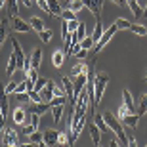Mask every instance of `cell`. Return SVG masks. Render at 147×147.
<instances>
[{
  "label": "cell",
  "mask_w": 147,
  "mask_h": 147,
  "mask_svg": "<svg viewBox=\"0 0 147 147\" xmlns=\"http://www.w3.org/2000/svg\"><path fill=\"white\" fill-rule=\"evenodd\" d=\"M107 82H109V75H105V73H96L94 76V98H92V107L96 109L101 101V96L105 92V86H107Z\"/></svg>",
  "instance_id": "1"
},
{
  "label": "cell",
  "mask_w": 147,
  "mask_h": 147,
  "mask_svg": "<svg viewBox=\"0 0 147 147\" xmlns=\"http://www.w3.org/2000/svg\"><path fill=\"white\" fill-rule=\"evenodd\" d=\"M103 119H105V124L109 126V130H113L115 134H117V138H119L122 143H126V130H124V126H122V122H120L111 111H105Z\"/></svg>",
  "instance_id": "2"
},
{
  "label": "cell",
  "mask_w": 147,
  "mask_h": 147,
  "mask_svg": "<svg viewBox=\"0 0 147 147\" xmlns=\"http://www.w3.org/2000/svg\"><path fill=\"white\" fill-rule=\"evenodd\" d=\"M117 31H119V27H117V23H113V25H111L109 29H105L103 36L99 38L98 42H96V46H94V48H92V55L99 54V52H101V48H105V44H107V42H109V40H111V38H113V34L117 33Z\"/></svg>",
  "instance_id": "3"
},
{
  "label": "cell",
  "mask_w": 147,
  "mask_h": 147,
  "mask_svg": "<svg viewBox=\"0 0 147 147\" xmlns=\"http://www.w3.org/2000/svg\"><path fill=\"white\" fill-rule=\"evenodd\" d=\"M2 143L4 147H19V138H17V132L10 126H6L2 130Z\"/></svg>",
  "instance_id": "4"
},
{
  "label": "cell",
  "mask_w": 147,
  "mask_h": 147,
  "mask_svg": "<svg viewBox=\"0 0 147 147\" xmlns=\"http://www.w3.org/2000/svg\"><path fill=\"white\" fill-rule=\"evenodd\" d=\"M82 4H84V8H88V10L92 11L96 19H101V10H103V0H82Z\"/></svg>",
  "instance_id": "5"
},
{
  "label": "cell",
  "mask_w": 147,
  "mask_h": 147,
  "mask_svg": "<svg viewBox=\"0 0 147 147\" xmlns=\"http://www.w3.org/2000/svg\"><path fill=\"white\" fill-rule=\"evenodd\" d=\"M10 42H11V46H13V55H16V59H17V71H23V65H25V57H27V55L23 54L21 46H19V42H17L16 38H11V36H10Z\"/></svg>",
  "instance_id": "6"
},
{
  "label": "cell",
  "mask_w": 147,
  "mask_h": 147,
  "mask_svg": "<svg viewBox=\"0 0 147 147\" xmlns=\"http://www.w3.org/2000/svg\"><path fill=\"white\" fill-rule=\"evenodd\" d=\"M54 88H55V82L54 80H50L48 84H46V88H44L42 92H40V96H42V101L44 103H50V101H52V99H54Z\"/></svg>",
  "instance_id": "7"
},
{
  "label": "cell",
  "mask_w": 147,
  "mask_h": 147,
  "mask_svg": "<svg viewBox=\"0 0 147 147\" xmlns=\"http://www.w3.org/2000/svg\"><path fill=\"white\" fill-rule=\"evenodd\" d=\"M11 21H13V29H16L17 33H29V31L33 29L31 25H29V23H25L21 17H17V16H16V17H11Z\"/></svg>",
  "instance_id": "8"
},
{
  "label": "cell",
  "mask_w": 147,
  "mask_h": 147,
  "mask_svg": "<svg viewBox=\"0 0 147 147\" xmlns=\"http://www.w3.org/2000/svg\"><path fill=\"white\" fill-rule=\"evenodd\" d=\"M88 128H90V138H92L94 145L99 147V145H101V130H99V128H98L96 124H94V122H92L90 126H88Z\"/></svg>",
  "instance_id": "9"
},
{
  "label": "cell",
  "mask_w": 147,
  "mask_h": 147,
  "mask_svg": "<svg viewBox=\"0 0 147 147\" xmlns=\"http://www.w3.org/2000/svg\"><path fill=\"white\" fill-rule=\"evenodd\" d=\"M126 6L130 8V11L134 13V17H143V8L140 6L138 0H126Z\"/></svg>",
  "instance_id": "10"
},
{
  "label": "cell",
  "mask_w": 147,
  "mask_h": 147,
  "mask_svg": "<svg viewBox=\"0 0 147 147\" xmlns=\"http://www.w3.org/2000/svg\"><path fill=\"white\" fill-rule=\"evenodd\" d=\"M90 69L92 67H88L84 61H80V63H76L75 67L71 69V76H80V75H86V73H90Z\"/></svg>",
  "instance_id": "11"
},
{
  "label": "cell",
  "mask_w": 147,
  "mask_h": 147,
  "mask_svg": "<svg viewBox=\"0 0 147 147\" xmlns=\"http://www.w3.org/2000/svg\"><path fill=\"white\" fill-rule=\"evenodd\" d=\"M57 136H59V132H55V130H46L44 132V143L46 145H54V143H57Z\"/></svg>",
  "instance_id": "12"
},
{
  "label": "cell",
  "mask_w": 147,
  "mask_h": 147,
  "mask_svg": "<svg viewBox=\"0 0 147 147\" xmlns=\"http://www.w3.org/2000/svg\"><path fill=\"white\" fill-rule=\"evenodd\" d=\"M122 99H124V105L130 109V113H134V109H136V101H134V98H132L130 90H122Z\"/></svg>",
  "instance_id": "13"
},
{
  "label": "cell",
  "mask_w": 147,
  "mask_h": 147,
  "mask_svg": "<svg viewBox=\"0 0 147 147\" xmlns=\"http://www.w3.org/2000/svg\"><path fill=\"white\" fill-rule=\"evenodd\" d=\"M63 59H65V52H63V50H54V54H52V63H54V67H61L63 65Z\"/></svg>",
  "instance_id": "14"
},
{
  "label": "cell",
  "mask_w": 147,
  "mask_h": 147,
  "mask_svg": "<svg viewBox=\"0 0 147 147\" xmlns=\"http://www.w3.org/2000/svg\"><path fill=\"white\" fill-rule=\"evenodd\" d=\"M105 33V27H103V23H101V19H96V27H94V33H92V38L98 42L99 38L103 36Z\"/></svg>",
  "instance_id": "15"
},
{
  "label": "cell",
  "mask_w": 147,
  "mask_h": 147,
  "mask_svg": "<svg viewBox=\"0 0 147 147\" xmlns=\"http://www.w3.org/2000/svg\"><path fill=\"white\" fill-rule=\"evenodd\" d=\"M52 109V105L50 103H34L33 107H31V111L29 113H34V115H44L46 111Z\"/></svg>",
  "instance_id": "16"
},
{
  "label": "cell",
  "mask_w": 147,
  "mask_h": 147,
  "mask_svg": "<svg viewBox=\"0 0 147 147\" xmlns=\"http://www.w3.org/2000/svg\"><path fill=\"white\" fill-rule=\"evenodd\" d=\"M29 25H31V27H33V31H36L38 34H40V33L44 31V29H46V27H44V21L40 19V17H31Z\"/></svg>",
  "instance_id": "17"
},
{
  "label": "cell",
  "mask_w": 147,
  "mask_h": 147,
  "mask_svg": "<svg viewBox=\"0 0 147 147\" xmlns=\"http://www.w3.org/2000/svg\"><path fill=\"white\" fill-rule=\"evenodd\" d=\"M31 63H33V69H38L40 67V63H42V50L36 48L33 52V55H31Z\"/></svg>",
  "instance_id": "18"
},
{
  "label": "cell",
  "mask_w": 147,
  "mask_h": 147,
  "mask_svg": "<svg viewBox=\"0 0 147 147\" xmlns=\"http://www.w3.org/2000/svg\"><path fill=\"white\" fill-rule=\"evenodd\" d=\"M16 71H17V59L13 54H10V59H8V65H6V73H8V76H11Z\"/></svg>",
  "instance_id": "19"
},
{
  "label": "cell",
  "mask_w": 147,
  "mask_h": 147,
  "mask_svg": "<svg viewBox=\"0 0 147 147\" xmlns=\"http://www.w3.org/2000/svg\"><path fill=\"white\" fill-rule=\"evenodd\" d=\"M6 38H8V17L0 21V46L6 42Z\"/></svg>",
  "instance_id": "20"
},
{
  "label": "cell",
  "mask_w": 147,
  "mask_h": 147,
  "mask_svg": "<svg viewBox=\"0 0 147 147\" xmlns=\"http://www.w3.org/2000/svg\"><path fill=\"white\" fill-rule=\"evenodd\" d=\"M94 124H96V126L99 128V130H101V134L109 130V126L105 124V119H103V117H101L99 113H96V115H94Z\"/></svg>",
  "instance_id": "21"
},
{
  "label": "cell",
  "mask_w": 147,
  "mask_h": 147,
  "mask_svg": "<svg viewBox=\"0 0 147 147\" xmlns=\"http://www.w3.org/2000/svg\"><path fill=\"white\" fill-rule=\"evenodd\" d=\"M122 122H124V124L128 126V128H132V130H134V128L138 126V122H140V117H138L136 113H130L124 120H122Z\"/></svg>",
  "instance_id": "22"
},
{
  "label": "cell",
  "mask_w": 147,
  "mask_h": 147,
  "mask_svg": "<svg viewBox=\"0 0 147 147\" xmlns=\"http://www.w3.org/2000/svg\"><path fill=\"white\" fill-rule=\"evenodd\" d=\"M13 122L16 124H25V109L23 107H17L16 111H13Z\"/></svg>",
  "instance_id": "23"
},
{
  "label": "cell",
  "mask_w": 147,
  "mask_h": 147,
  "mask_svg": "<svg viewBox=\"0 0 147 147\" xmlns=\"http://www.w3.org/2000/svg\"><path fill=\"white\" fill-rule=\"evenodd\" d=\"M82 8H84V4H82V0H67V10L71 11H80Z\"/></svg>",
  "instance_id": "24"
},
{
  "label": "cell",
  "mask_w": 147,
  "mask_h": 147,
  "mask_svg": "<svg viewBox=\"0 0 147 147\" xmlns=\"http://www.w3.org/2000/svg\"><path fill=\"white\" fill-rule=\"evenodd\" d=\"M147 113V94H143L142 99H140V105H138V117H143Z\"/></svg>",
  "instance_id": "25"
},
{
  "label": "cell",
  "mask_w": 147,
  "mask_h": 147,
  "mask_svg": "<svg viewBox=\"0 0 147 147\" xmlns=\"http://www.w3.org/2000/svg\"><path fill=\"white\" fill-rule=\"evenodd\" d=\"M61 117H63V105H55V107H52V119H54L55 124L61 120Z\"/></svg>",
  "instance_id": "26"
},
{
  "label": "cell",
  "mask_w": 147,
  "mask_h": 147,
  "mask_svg": "<svg viewBox=\"0 0 147 147\" xmlns=\"http://www.w3.org/2000/svg\"><path fill=\"white\" fill-rule=\"evenodd\" d=\"M48 82H50V78H44V76H38V80L34 82V88H33V90H34V92H38V94H40V92L44 90V88H46V84H48Z\"/></svg>",
  "instance_id": "27"
},
{
  "label": "cell",
  "mask_w": 147,
  "mask_h": 147,
  "mask_svg": "<svg viewBox=\"0 0 147 147\" xmlns=\"http://www.w3.org/2000/svg\"><path fill=\"white\" fill-rule=\"evenodd\" d=\"M130 31L134 34H138V36H145V33H147V29L143 27V25H140V23H132V25H130Z\"/></svg>",
  "instance_id": "28"
},
{
  "label": "cell",
  "mask_w": 147,
  "mask_h": 147,
  "mask_svg": "<svg viewBox=\"0 0 147 147\" xmlns=\"http://www.w3.org/2000/svg\"><path fill=\"white\" fill-rule=\"evenodd\" d=\"M80 46H82V50H86V52H92V48L96 46V40H94L92 36H86L84 40L80 42Z\"/></svg>",
  "instance_id": "29"
},
{
  "label": "cell",
  "mask_w": 147,
  "mask_h": 147,
  "mask_svg": "<svg viewBox=\"0 0 147 147\" xmlns=\"http://www.w3.org/2000/svg\"><path fill=\"white\" fill-rule=\"evenodd\" d=\"M128 115H130V109H128V107H126L124 103H122V105L119 107V109H117V119H119V120H124L126 117H128Z\"/></svg>",
  "instance_id": "30"
},
{
  "label": "cell",
  "mask_w": 147,
  "mask_h": 147,
  "mask_svg": "<svg viewBox=\"0 0 147 147\" xmlns=\"http://www.w3.org/2000/svg\"><path fill=\"white\" fill-rule=\"evenodd\" d=\"M31 143H34V145H38V143H42L44 142V132H34V134H31Z\"/></svg>",
  "instance_id": "31"
},
{
  "label": "cell",
  "mask_w": 147,
  "mask_h": 147,
  "mask_svg": "<svg viewBox=\"0 0 147 147\" xmlns=\"http://www.w3.org/2000/svg\"><path fill=\"white\" fill-rule=\"evenodd\" d=\"M76 13H75V11H71V10H63V11H61V19H63V21H67V23H69V21H73V19H76Z\"/></svg>",
  "instance_id": "32"
},
{
  "label": "cell",
  "mask_w": 147,
  "mask_h": 147,
  "mask_svg": "<svg viewBox=\"0 0 147 147\" xmlns=\"http://www.w3.org/2000/svg\"><path fill=\"white\" fill-rule=\"evenodd\" d=\"M6 4H8V10H10V16L16 17L17 16V0H8Z\"/></svg>",
  "instance_id": "33"
},
{
  "label": "cell",
  "mask_w": 147,
  "mask_h": 147,
  "mask_svg": "<svg viewBox=\"0 0 147 147\" xmlns=\"http://www.w3.org/2000/svg\"><path fill=\"white\" fill-rule=\"evenodd\" d=\"M36 80H38V69H33V71L27 75V82L34 88V82H36Z\"/></svg>",
  "instance_id": "34"
},
{
  "label": "cell",
  "mask_w": 147,
  "mask_h": 147,
  "mask_svg": "<svg viewBox=\"0 0 147 147\" xmlns=\"http://www.w3.org/2000/svg\"><path fill=\"white\" fill-rule=\"evenodd\" d=\"M65 103H67V96H55V98L50 101L52 107H55V105H65Z\"/></svg>",
  "instance_id": "35"
},
{
  "label": "cell",
  "mask_w": 147,
  "mask_h": 147,
  "mask_svg": "<svg viewBox=\"0 0 147 147\" xmlns=\"http://www.w3.org/2000/svg\"><path fill=\"white\" fill-rule=\"evenodd\" d=\"M38 36H40V40H42L44 44H48L50 40H52V31H50V29H44V31L38 34Z\"/></svg>",
  "instance_id": "36"
},
{
  "label": "cell",
  "mask_w": 147,
  "mask_h": 147,
  "mask_svg": "<svg viewBox=\"0 0 147 147\" xmlns=\"http://www.w3.org/2000/svg\"><path fill=\"white\" fill-rule=\"evenodd\" d=\"M126 147H138L136 138H134V134H132V132H126Z\"/></svg>",
  "instance_id": "37"
},
{
  "label": "cell",
  "mask_w": 147,
  "mask_h": 147,
  "mask_svg": "<svg viewBox=\"0 0 147 147\" xmlns=\"http://www.w3.org/2000/svg\"><path fill=\"white\" fill-rule=\"evenodd\" d=\"M29 94V98H31V101H34V103H44L42 101V96L38 92H34V90H31V92H27Z\"/></svg>",
  "instance_id": "38"
},
{
  "label": "cell",
  "mask_w": 147,
  "mask_h": 147,
  "mask_svg": "<svg viewBox=\"0 0 147 147\" xmlns=\"http://www.w3.org/2000/svg\"><path fill=\"white\" fill-rule=\"evenodd\" d=\"M38 128H34L33 124H31V122H29V124H23V134H25V136H31V134H34V132H36Z\"/></svg>",
  "instance_id": "39"
},
{
  "label": "cell",
  "mask_w": 147,
  "mask_h": 147,
  "mask_svg": "<svg viewBox=\"0 0 147 147\" xmlns=\"http://www.w3.org/2000/svg\"><path fill=\"white\" fill-rule=\"evenodd\" d=\"M115 23H117V27H119V29H130V25H132L128 19H122V17H119Z\"/></svg>",
  "instance_id": "40"
},
{
  "label": "cell",
  "mask_w": 147,
  "mask_h": 147,
  "mask_svg": "<svg viewBox=\"0 0 147 147\" xmlns=\"http://www.w3.org/2000/svg\"><path fill=\"white\" fill-rule=\"evenodd\" d=\"M57 143H59V145H69V136H67V132H59Z\"/></svg>",
  "instance_id": "41"
},
{
  "label": "cell",
  "mask_w": 147,
  "mask_h": 147,
  "mask_svg": "<svg viewBox=\"0 0 147 147\" xmlns=\"http://www.w3.org/2000/svg\"><path fill=\"white\" fill-rule=\"evenodd\" d=\"M78 25H80V21H76V19H73V21H69V23H67V27H69L71 34H73V33H76V29H78Z\"/></svg>",
  "instance_id": "42"
},
{
  "label": "cell",
  "mask_w": 147,
  "mask_h": 147,
  "mask_svg": "<svg viewBox=\"0 0 147 147\" xmlns=\"http://www.w3.org/2000/svg\"><path fill=\"white\" fill-rule=\"evenodd\" d=\"M80 50H82L80 42H75V44H73V46H71V50H69V55H76V54H78V52H80Z\"/></svg>",
  "instance_id": "43"
},
{
  "label": "cell",
  "mask_w": 147,
  "mask_h": 147,
  "mask_svg": "<svg viewBox=\"0 0 147 147\" xmlns=\"http://www.w3.org/2000/svg\"><path fill=\"white\" fill-rule=\"evenodd\" d=\"M16 88H17V82L10 80V84L6 86V94H8V96H10V94H16Z\"/></svg>",
  "instance_id": "44"
},
{
  "label": "cell",
  "mask_w": 147,
  "mask_h": 147,
  "mask_svg": "<svg viewBox=\"0 0 147 147\" xmlns=\"http://www.w3.org/2000/svg\"><path fill=\"white\" fill-rule=\"evenodd\" d=\"M31 124H33L34 128H38V124H40V115L31 113Z\"/></svg>",
  "instance_id": "45"
},
{
  "label": "cell",
  "mask_w": 147,
  "mask_h": 147,
  "mask_svg": "<svg viewBox=\"0 0 147 147\" xmlns=\"http://www.w3.org/2000/svg\"><path fill=\"white\" fill-rule=\"evenodd\" d=\"M16 98H17V101H31V98H29L27 92L25 94H16Z\"/></svg>",
  "instance_id": "46"
},
{
  "label": "cell",
  "mask_w": 147,
  "mask_h": 147,
  "mask_svg": "<svg viewBox=\"0 0 147 147\" xmlns=\"http://www.w3.org/2000/svg\"><path fill=\"white\" fill-rule=\"evenodd\" d=\"M34 2H36V4L40 6V8H42L44 11H50V8H48V2H46V0H34Z\"/></svg>",
  "instance_id": "47"
},
{
  "label": "cell",
  "mask_w": 147,
  "mask_h": 147,
  "mask_svg": "<svg viewBox=\"0 0 147 147\" xmlns=\"http://www.w3.org/2000/svg\"><path fill=\"white\" fill-rule=\"evenodd\" d=\"M113 4H117V6H120V8H126V0H111Z\"/></svg>",
  "instance_id": "48"
},
{
  "label": "cell",
  "mask_w": 147,
  "mask_h": 147,
  "mask_svg": "<svg viewBox=\"0 0 147 147\" xmlns=\"http://www.w3.org/2000/svg\"><path fill=\"white\" fill-rule=\"evenodd\" d=\"M86 55H88V52H86V50H80V52L76 54V57H78V59H84Z\"/></svg>",
  "instance_id": "49"
},
{
  "label": "cell",
  "mask_w": 147,
  "mask_h": 147,
  "mask_svg": "<svg viewBox=\"0 0 147 147\" xmlns=\"http://www.w3.org/2000/svg\"><path fill=\"white\" fill-rule=\"evenodd\" d=\"M17 2H21V4H25L29 8V6H33V0H17Z\"/></svg>",
  "instance_id": "50"
},
{
  "label": "cell",
  "mask_w": 147,
  "mask_h": 147,
  "mask_svg": "<svg viewBox=\"0 0 147 147\" xmlns=\"http://www.w3.org/2000/svg\"><path fill=\"white\" fill-rule=\"evenodd\" d=\"M109 147H120V143L117 142V140H111V142H109Z\"/></svg>",
  "instance_id": "51"
},
{
  "label": "cell",
  "mask_w": 147,
  "mask_h": 147,
  "mask_svg": "<svg viewBox=\"0 0 147 147\" xmlns=\"http://www.w3.org/2000/svg\"><path fill=\"white\" fill-rule=\"evenodd\" d=\"M19 147H36V145H34V143H31V142H29V143H23V145H19Z\"/></svg>",
  "instance_id": "52"
},
{
  "label": "cell",
  "mask_w": 147,
  "mask_h": 147,
  "mask_svg": "<svg viewBox=\"0 0 147 147\" xmlns=\"http://www.w3.org/2000/svg\"><path fill=\"white\" fill-rule=\"evenodd\" d=\"M38 147H50V145H46V143L42 142V143H38Z\"/></svg>",
  "instance_id": "53"
},
{
  "label": "cell",
  "mask_w": 147,
  "mask_h": 147,
  "mask_svg": "<svg viewBox=\"0 0 147 147\" xmlns=\"http://www.w3.org/2000/svg\"><path fill=\"white\" fill-rule=\"evenodd\" d=\"M143 17H147V4H145V10H143Z\"/></svg>",
  "instance_id": "54"
},
{
  "label": "cell",
  "mask_w": 147,
  "mask_h": 147,
  "mask_svg": "<svg viewBox=\"0 0 147 147\" xmlns=\"http://www.w3.org/2000/svg\"><path fill=\"white\" fill-rule=\"evenodd\" d=\"M0 143H2V136H0Z\"/></svg>",
  "instance_id": "55"
},
{
  "label": "cell",
  "mask_w": 147,
  "mask_h": 147,
  "mask_svg": "<svg viewBox=\"0 0 147 147\" xmlns=\"http://www.w3.org/2000/svg\"><path fill=\"white\" fill-rule=\"evenodd\" d=\"M145 78H147V76H145Z\"/></svg>",
  "instance_id": "56"
},
{
  "label": "cell",
  "mask_w": 147,
  "mask_h": 147,
  "mask_svg": "<svg viewBox=\"0 0 147 147\" xmlns=\"http://www.w3.org/2000/svg\"><path fill=\"white\" fill-rule=\"evenodd\" d=\"M99 147H101V145H99Z\"/></svg>",
  "instance_id": "57"
},
{
  "label": "cell",
  "mask_w": 147,
  "mask_h": 147,
  "mask_svg": "<svg viewBox=\"0 0 147 147\" xmlns=\"http://www.w3.org/2000/svg\"><path fill=\"white\" fill-rule=\"evenodd\" d=\"M145 147H147V145H145Z\"/></svg>",
  "instance_id": "58"
}]
</instances>
